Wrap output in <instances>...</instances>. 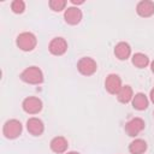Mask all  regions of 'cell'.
I'll use <instances>...</instances> for the list:
<instances>
[{
  "label": "cell",
  "mask_w": 154,
  "mask_h": 154,
  "mask_svg": "<svg viewBox=\"0 0 154 154\" xmlns=\"http://www.w3.org/2000/svg\"><path fill=\"white\" fill-rule=\"evenodd\" d=\"M149 96H150V100H152V102L154 103V88L150 90V94H149Z\"/></svg>",
  "instance_id": "cell-21"
},
{
  "label": "cell",
  "mask_w": 154,
  "mask_h": 154,
  "mask_svg": "<svg viewBox=\"0 0 154 154\" xmlns=\"http://www.w3.org/2000/svg\"><path fill=\"white\" fill-rule=\"evenodd\" d=\"M26 129L29 134H31L32 136H41L45 131V124L41 119L36 117H31L26 120Z\"/></svg>",
  "instance_id": "cell-10"
},
{
  "label": "cell",
  "mask_w": 154,
  "mask_h": 154,
  "mask_svg": "<svg viewBox=\"0 0 154 154\" xmlns=\"http://www.w3.org/2000/svg\"><path fill=\"white\" fill-rule=\"evenodd\" d=\"M147 150V142L142 138H136L129 144V152L131 154H143Z\"/></svg>",
  "instance_id": "cell-16"
},
{
  "label": "cell",
  "mask_w": 154,
  "mask_h": 154,
  "mask_svg": "<svg viewBox=\"0 0 154 154\" xmlns=\"http://www.w3.org/2000/svg\"><path fill=\"white\" fill-rule=\"evenodd\" d=\"M23 126L18 119H8L2 128V134L8 140H14L22 134Z\"/></svg>",
  "instance_id": "cell-3"
},
{
  "label": "cell",
  "mask_w": 154,
  "mask_h": 154,
  "mask_svg": "<svg viewBox=\"0 0 154 154\" xmlns=\"http://www.w3.org/2000/svg\"><path fill=\"white\" fill-rule=\"evenodd\" d=\"M132 64L138 67V69H143L146 67L148 64H149V58L144 54V53H135L132 55V59H131Z\"/></svg>",
  "instance_id": "cell-17"
},
{
  "label": "cell",
  "mask_w": 154,
  "mask_h": 154,
  "mask_svg": "<svg viewBox=\"0 0 154 154\" xmlns=\"http://www.w3.org/2000/svg\"><path fill=\"white\" fill-rule=\"evenodd\" d=\"M149 105L148 97L143 93H137L132 97V107L137 111H144Z\"/></svg>",
  "instance_id": "cell-14"
},
{
  "label": "cell",
  "mask_w": 154,
  "mask_h": 154,
  "mask_svg": "<svg viewBox=\"0 0 154 154\" xmlns=\"http://www.w3.org/2000/svg\"><path fill=\"white\" fill-rule=\"evenodd\" d=\"M48 51L53 55H63L67 51V42L64 37H54L48 45Z\"/></svg>",
  "instance_id": "cell-7"
},
{
  "label": "cell",
  "mask_w": 154,
  "mask_h": 154,
  "mask_svg": "<svg viewBox=\"0 0 154 154\" xmlns=\"http://www.w3.org/2000/svg\"><path fill=\"white\" fill-rule=\"evenodd\" d=\"M20 79L28 84H41L43 82V73L37 66H29L20 73Z\"/></svg>",
  "instance_id": "cell-1"
},
{
  "label": "cell",
  "mask_w": 154,
  "mask_h": 154,
  "mask_svg": "<svg viewBox=\"0 0 154 154\" xmlns=\"http://www.w3.org/2000/svg\"><path fill=\"white\" fill-rule=\"evenodd\" d=\"M77 70L83 76H91V75H94L96 72L97 64H96V61L93 58H90V57H83L77 63Z\"/></svg>",
  "instance_id": "cell-4"
},
{
  "label": "cell",
  "mask_w": 154,
  "mask_h": 154,
  "mask_svg": "<svg viewBox=\"0 0 154 154\" xmlns=\"http://www.w3.org/2000/svg\"><path fill=\"white\" fill-rule=\"evenodd\" d=\"M122 78L116 75V73H109L106 79H105V88L106 90L112 94V95H117L118 91L122 89Z\"/></svg>",
  "instance_id": "cell-8"
},
{
  "label": "cell",
  "mask_w": 154,
  "mask_h": 154,
  "mask_svg": "<svg viewBox=\"0 0 154 154\" xmlns=\"http://www.w3.org/2000/svg\"><path fill=\"white\" fill-rule=\"evenodd\" d=\"M11 10L13 13H23L24 10H25V2L23 0H13L11 2Z\"/></svg>",
  "instance_id": "cell-19"
},
{
  "label": "cell",
  "mask_w": 154,
  "mask_h": 154,
  "mask_svg": "<svg viewBox=\"0 0 154 154\" xmlns=\"http://www.w3.org/2000/svg\"><path fill=\"white\" fill-rule=\"evenodd\" d=\"M131 54V47L126 42H118L114 47V55L119 60H126Z\"/></svg>",
  "instance_id": "cell-13"
},
{
  "label": "cell",
  "mask_w": 154,
  "mask_h": 154,
  "mask_svg": "<svg viewBox=\"0 0 154 154\" xmlns=\"http://www.w3.org/2000/svg\"><path fill=\"white\" fill-rule=\"evenodd\" d=\"M153 114H154V112H153Z\"/></svg>",
  "instance_id": "cell-24"
},
{
  "label": "cell",
  "mask_w": 154,
  "mask_h": 154,
  "mask_svg": "<svg viewBox=\"0 0 154 154\" xmlns=\"http://www.w3.org/2000/svg\"><path fill=\"white\" fill-rule=\"evenodd\" d=\"M66 154H81V153H78V152H75V150H72V152H67Z\"/></svg>",
  "instance_id": "cell-23"
},
{
  "label": "cell",
  "mask_w": 154,
  "mask_h": 154,
  "mask_svg": "<svg viewBox=\"0 0 154 154\" xmlns=\"http://www.w3.org/2000/svg\"><path fill=\"white\" fill-rule=\"evenodd\" d=\"M42 106H43L42 101L36 96H28L23 100V103H22L24 112L29 114H37L38 112H41Z\"/></svg>",
  "instance_id": "cell-5"
},
{
  "label": "cell",
  "mask_w": 154,
  "mask_h": 154,
  "mask_svg": "<svg viewBox=\"0 0 154 154\" xmlns=\"http://www.w3.org/2000/svg\"><path fill=\"white\" fill-rule=\"evenodd\" d=\"M49 146H51V149H52L54 153L61 154V153H65V152H66V149H67V147H69V143H67V140H66L65 137H63V136H57V137H54V138L51 141Z\"/></svg>",
  "instance_id": "cell-12"
},
{
  "label": "cell",
  "mask_w": 154,
  "mask_h": 154,
  "mask_svg": "<svg viewBox=\"0 0 154 154\" xmlns=\"http://www.w3.org/2000/svg\"><path fill=\"white\" fill-rule=\"evenodd\" d=\"M136 12L140 17L147 18L154 14V2L150 0H142L136 6Z\"/></svg>",
  "instance_id": "cell-11"
},
{
  "label": "cell",
  "mask_w": 154,
  "mask_h": 154,
  "mask_svg": "<svg viewBox=\"0 0 154 154\" xmlns=\"http://www.w3.org/2000/svg\"><path fill=\"white\" fill-rule=\"evenodd\" d=\"M16 45L19 49L24 51V52H30L32 51L36 45H37V38L36 36L32 34V32H29V31H24V32H20L17 38H16Z\"/></svg>",
  "instance_id": "cell-2"
},
{
  "label": "cell",
  "mask_w": 154,
  "mask_h": 154,
  "mask_svg": "<svg viewBox=\"0 0 154 154\" xmlns=\"http://www.w3.org/2000/svg\"><path fill=\"white\" fill-rule=\"evenodd\" d=\"M144 126H146L144 120H143L142 118H140V117H135V118L130 119V120L125 124V128H124V129H125V132H126L130 137H135V136H137L141 131H143Z\"/></svg>",
  "instance_id": "cell-6"
},
{
  "label": "cell",
  "mask_w": 154,
  "mask_h": 154,
  "mask_svg": "<svg viewBox=\"0 0 154 154\" xmlns=\"http://www.w3.org/2000/svg\"><path fill=\"white\" fill-rule=\"evenodd\" d=\"M150 69H152V72L154 73V60L150 63Z\"/></svg>",
  "instance_id": "cell-22"
},
{
  "label": "cell",
  "mask_w": 154,
  "mask_h": 154,
  "mask_svg": "<svg viewBox=\"0 0 154 154\" xmlns=\"http://www.w3.org/2000/svg\"><path fill=\"white\" fill-rule=\"evenodd\" d=\"M71 2L73 5H82V4H84V0H71Z\"/></svg>",
  "instance_id": "cell-20"
},
{
  "label": "cell",
  "mask_w": 154,
  "mask_h": 154,
  "mask_svg": "<svg viewBox=\"0 0 154 154\" xmlns=\"http://www.w3.org/2000/svg\"><path fill=\"white\" fill-rule=\"evenodd\" d=\"M82 11L78 8V7H75V6H71V7H67L64 12V19L67 24L70 25H76L78 24L81 20H82Z\"/></svg>",
  "instance_id": "cell-9"
},
{
  "label": "cell",
  "mask_w": 154,
  "mask_h": 154,
  "mask_svg": "<svg viewBox=\"0 0 154 154\" xmlns=\"http://www.w3.org/2000/svg\"><path fill=\"white\" fill-rule=\"evenodd\" d=\"M132 97H134V91L130 85H123L122 89L117 94V99L122 103H128L132 101Z\"/></svg>",
  "instance_id": "cell-15"
},
{
  "label": "cell",
  "mask_w": 154,
  "mask_h": 154,
  "mask_svg": "<svg viewBox=\"0 0 154 154\" xmlns=\"http://www.w3.org/2000/svg\"><path fill=\"white\" fill-rule=\"evenodd\" d=\"M66 4H67L66 0H51V1L48 2L51 10H53L54 12H60V11L65 10Z\"/></svg>",
  "instance_id": "cell-18"
}]
</instances>
